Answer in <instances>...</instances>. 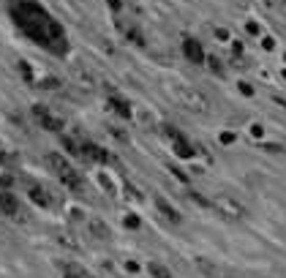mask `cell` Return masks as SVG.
<instances>
[{
  "label": "cell",
  "mask_w": 286,
  "mask_h": 278,
  "mask_svg": "<svg viewBox=\"0 0 286 278\" xmlns=\"http://www.w3.org/2000/svg\"><path fill=\"white\" fill-rule=\"evenodd\" d=\"M278 9H281V14L286 17V0H278Z\"/></svg>",
  "instance_id": "1f68e13d"
},
{
  "label": "cell",
  "mask_w": 286,
  "mask_h": 278,
  "mask_svg": "<svg viewBox=\"0 0 286 278\" xmlns=\"http://www.w3.org/2000/svg\"><path fill=\"white\" fill-rule=\"evenodd\" d=\"M283 153H286V150H283Z\"/></svg>",
  "instance_id": "836d02e7"
},
{
  "label": "cell",
  "mask_w": 286,
  "mask_h": 278,
  "mask_svg": "<svg viewBox=\"0 0 286 278\" xmlns=\"http://www.w3.org/2000/svg\"><path fill=\"white\" fill-rule=\"evenodd\" d=\"M196 265H199L207 275H213V278H221V275H224V270H221L218 265H210L207 259H196Z\"/></svg>",
  "instance_id": "7c38bea8"
},
{
  "label": "cell",
  "mask_w": 286,
  "mask_h": 278,
  "mask_svg": "<svg viewBox=\"0 0 286 278\" xmlns=\"http://www.w3.org/2000/svg\"><path fill=\"white\" fill-rule=\"evenodd\" d=\"M265 150H267V153H281V145H265Z\"/></svg>",
  "instance_id": "f546056e"
},
{
  "label": "cell",
  "mask_w": 286,
  "mask_h": 278,
  "mask_svg": "<svg viewBox=\"0 0 286 278\" xmlns=\"http://www.w3.org/2000/svg\"><path fill=\"white\" fill-rule=\"evenodd\" d=\"M63 147H66L71 156H79V158H82V145H76L71 137H63Z\"/></svg>",
  "instance_id": "e0dca14e"
},
{
  "label": "cell",
  "mask_w": 286,
  "mask_h": 278,
  "mask_svg": "<svg viewBox=\"0 0 286 278\" xmlns=\"http://www.w3.org/2000/svg\"><path fill=\"white\" fill-rule=\"evenodd\" d=\"M191 202L202 205V208H213V202H210V199H204V196H202V194H196V191H194V194H191Z\"/></svg>",
  "instance_id": "ffe728a7"
},
{
  "label": "cell",
  "mask_w": 286,
  "mask_h": 278,
  "mask_svg": "<svg viewBox=\"0 0 286 278\" xmlns=\"http://www.w3.org/2000/svg\"><path fill=\"white\" fill-rule=\"evenodd\" d=\"M123 224L128 226V229H137V226H139V218H137V216H131V213H128V216L123 218Z\"/></svg>",
  "instance_id": "7402d4cb"
},
{
  "label": "cell",
  "mask_w": 286,
  "mask_h": 278,
  "mask_svg": "<svg viewBox=\"0 0 286 278\" xmlns=\"http://www.w3.org/2000/svg\"><path fill=\"white\" fill-rule=\"evenodd\" d=\"M174 96H177V101L186 109H191V112L196 115H204L210 109V101L202 96L199 90H191V87H183V85H174Z\"/></svg>",
  "instance_id": "6da1fadb"
},
{
  "label": "cell",
  "mask_w": 286,
  "mask_h": 278,
  "mask_svg": "<svg viewBox=\"0 0 286 278\" xmlns=\"http://www.w3.org/2000/svg\"><path fill=\"white\" fill-rule=\"evenodd\" d=\"M147 273L153 275V278H172L169 270H166L164 265H158V262H150V265H147Z\"/></svg>",
  "instance_id": "4fadbf2b"
},
{
  "label": "cell",
  "mask_w": 286,
  "mask_h": 278,
  "mask_svg": "<svg viewBox=\"0 0 286 278\" xmlns=\"http://www.w3.org/2000/svg\"><path fill=\"white\" fill-rule=\"evenodd\" d=\"M60 183L63 186H68V188H74V191H79V188H82V178H79V172L74 169V166H66V169H63L60 174Z\"/></svg>",
  "instance_id": "8992f818"
},
{
  "label": "cell",
  "mask_w": 286,
  "mask_h": 278,
  "mask_svg": "<svg viewBox=\"0 0 286 278\" xmlns=\"http://www.w3.org/2000/svg\"><path fill=\"white\" fill-rule=\"evenodd\" d=\"M240 93H243V96H253V87L248 82H240Z\"/></svg>",
  "instance_id": "484cf974"
},
{
  "label": "cell",
  "mask_w": 286,
  "mask_h": 278,
  "mask_svg": "<svg viewBox=\"0 0 286 278\" xmlns=\"http://www.w3.org/2000/svg\"><path fill=\"white\" fill-rule=\"evenodd\" d=\"M60 243L71 245V248H79V243H76V240H71V235H63V237H60Z\"/></svg>",
  "instance_id": "4316f807"
},
{
  "label": "cell",
  "mask_w": 286,
  "mask_h": 278,
  "mask_svg": "<svg viewBox=\"0 0 286 278\" xmlns=\"http://www.w3.org/2000/svg\"><path fill=\"white\" fill-rule=\"evenodd\" d=\"M172 142H174V153H177L180 158H191V156H194V147H191V145H188V142L183 139V137L172 139Z\"/></svg>",
  "instance_id": "30bf717a"
},
{
  "label": "cell",
  "mask_w": 286,
  "mask_h": 278,
  "mask_svg": "<svg viewBox=\"0 0 286 278\" xmlns=\"http://www.w3.org/2000/svg\"><path fill=\"white\" fill-rule=\"evenodd\" d=\"M76 79L82 82V87H87V90H95V82H93L90 71H82V68H76Z\"/></svg>",
  "instance_id": "2e32d148"
},
{
  "label": "cell",
  "mask_w": 286,
  "mask_h": 278,
  "mask_svg": "<svg viewBox=\"0 0 286 278\" xmlns=\"http://www.w3.org/2000/svg\"><path fill=\"white\" fill-rule=\"evenodd\" d=\"M213 208H216L224 218H243L245 216V208L237 199H232L229 194H218L216 199H213Z\"/></svg>",
  "instance_id": "7a4b0ae2"
},
{
  "label": "cell",
  "mask_w": 286,
  "mask_h": 278,
  "mask_svg": "<svg viewBox=\"0 0 286 278\" xmlns=\"http://www.w3.org/2000/svg\"><path fill=\"white\" fill-rule=\"evenodd\" d=\"M262 46H265L267 52H273L275 49V38L273 36H265V38H262Z\"/></svg>",
  "instance_id": "603a6c76"
},
{
  "label": "cell",
  "mask_w": 286,
  "mask_h": 278,
  "mask_svg": "<svg viewBox=\"0 0 286 278\" xmlns=\"http://www.w3.org/2000/svg\"><path fill=\"white\" fill-rule=\"evenodd\" d=\"M245 30H248L251 36H259V25H256V22H248V25H245Z\"/></svg>",
  "instance_id": "83f0119b"
},
{
  "label": "cell",
  "mask_w": 286,
  "mask_h": 278,
  "mask_svg": "<svg viewBox=\"0 0 286 278\" xmlns=\"http://www.w3.org/2000/svg\"><path fill=\"white\" fill-rule=\"evenodd\" d=\"M204 60H207V58H204ZM207 66H210V71H213V74L224 77V66H221V60H218V58H210V60H207Z\"/></svg>",
  "instance_id": "d6986e66"
},
{
  "label": "cell",
  "mask_w": 286,
  "mask_h": 278,
  "mask_svg": "<svg viewBox=\"0 0 286 278\" xmlns=\"http://www.w3.org/2000/svg\"><path fill=\"white\" fill-rule=\"evenodd\" d=\"M183 52H186V58L194 63V66H202L204 63V49L196 38H186V41H183Z\"/></svg>",
  "instance_id": "5b68a950"
},
{
  "label": "cell",
  "mask_w": 286,
  "mask_h": 278,
  "mask_svg": "<svg viewBox=\"0 0 286 278\" xmlns=\"http://www.w3.org/2000/svg\"><path fill=\"white\" fill-rule=\"evenodd\" d=\"M33 115L38 117V123H41V129H46V131H63V117H58V115H52L46 107H41V104H36L33 107Z\"/></svg>",
  "instance_id": "3957f363"
},
{
  "label": "cell",
  "mask_w": 286,
  "mask_h": 278,
  "mask_svg": "<svg viewBox=\"0 0 286 278\" xmlns=\"http://www.w3.org/2000/svg\"><path fill=\"white\" fill-rule=\"evenodd\" d=\"M41 87L44 90H55V87H60V82L55 77H46V79H41Z\"/></svg>",
  "instance_id": "44dd1931"
},
{
  "label": "cell",
  "mask_w": 286,
  "mask_h": 278,
  "mask_svg": "<svg viewBox=\"0 0 286 278\" xmlns=\"http://www.w3.org/2000/svg\"><path fill=\"white\" fill-rule=\"evenodd\" d=\"M125 36H128L131 41L137 44V46H145V36H142V33H139L137 28H125Z\"/></svg>",
  "instance_id": "ac0fdd59"
},
{
  "label": "cell",
  "mask_w": 286,
  "mask_h": 278,
  "mask_svg": "<svg viewBox=\"0 0 286 278\" xmlns=\"http://www.w3.org/2000/svg\"><path fill=\"white\" fill-rule=\"evenodd\" d=\"M283 60H286V55H283Z\"/></svg>",
  "instance_id": "d6a6232c"
},
{
  "label": "cell",
  "mask_w": 286,
  "mask_h": 278,
  "mask_svg": "<svg viewBox=\"0 0 286 278\" xmlns=\"http://www.w3.org/2000/svg\"><path fill=\"white\" fill-rule=\"evenodd\" d=\"M155 208H158V210H161V213H164V216H166V218H169V221H172V224H180V213H177V210H174V208H172V205H169V202H166V199H161V196H158V199H155Z\"/></svg>",
  "instance_id": "ba28073f"
},
{
  "label": "cell",
  "mask_w": 286,
  "mask_h": 278,
  "mask_svg": "<svg viewBox=\"0 0 286 278\" xmlns=\"http://www.w3.org/2000/svg\"><path fill=\"white\" fill-rule=\"evenodd\" d=\"M221 142H224V145H229V142H235V134H232V131L221 134Z\"/></svg>",
  "instance_id": "f1b7e54d"
},
{
  "label": "cell",
  "mask_w": 286,
  "mask_h": 278,
  "mask_svg": "<svg viewBox=\"0 0 286 278\" xmlns=\"http://www.w3.org/2000/svg\"><path fill=\"white\" fill-rule=\"evenodd\" d=\"M63 278H85V270L74 265V262H66L63 265Z\"/></svg>",
  "instance_id": "8fae6325"
},
{
  "label": "cell",
  "mask_w": 286,
  "mask_h": 278,
  "mask_svg": "<svg viewBox=\"0 0 286 278\" xmlns=\"http://www.w3.org/2000/svg\"><path fill=\"white\" fill-rule=\"evenodd\" d=\"M19 71H22V77H25V79H28V82H30V79H33V74H30V66H28V63H25V60H22V63H19Z\"/></svg>",
  "instance_id": "cb8c5ba5"
},
{
  "label": "cell",
  "mask_w": 286,
  "mask_h": 278,
  "mask_svg": "<svg viewBox=\"0 0 286 278\" xmlns=\"http://www.w3.org/2000/svg\"><path fill=\"white\" fill-rule=\"evenodd\" d=\"M109 107H112L120 117H131V107L125 104V101H120V98H112V101H109Z\"/></svg>",
  "instance_id": "5bb4252c"
},
{
  "label": "cell",
  "mask_w": 286,
  "mask_h": 278,
  "mask_svg": "<svg viewBox=\"0 0 286 278\" xmlns=\"http://www.w3.org/2000/svg\"><path fill=\"white\" fill-rule=\"evenodd\" d=\"M82 158H87V161H107V153L98 145H82Z\"/></svg>",
  "instance_id": "9c48e42d"
},
{
  "label": "cell",
  "mask_w": 286,
  "mask_h": 278,
  "mask_svg": "<svg viewBox=\"0 0 286 278\" xmlns=\"http://www.w3.org/2000/svg\"><path fill=\"white\" fill-rule=\"evenodd\" d=\"M30 199L36 205H41V208H49V196H46V191H41V188H30Z\"/></svg>",
  "instance_id": "9a60e30c"
},
{
  "label": "cell",
  "mask_w": 286,
  "mask_h": 278,
  "mask_svg": "<svg viewBox=\"0 0 286 278\" xmlns=\"http://www.w3.org/2000/svg\"><path fill=\"white\" fill-rule=\"evenodd\" d=\"M262 131H265V129H262L259 123H256V125H251V134H253V137H262Z\"/></svg>",
  "instance_id": "4dcf8cb0"
},
{
  "label": "cell",
  "mask_w": 286,
  "mask_h": 278,
  "mask_svg": "<svg viewBox=\"0 0 286 278\" xmlns=\"http://www.w3.org/2000/svg\"><path fill=\"white\" fill-rule=\"evenodd\" d=\"M0 213L3 216H9V218H17V221H25V213L19 210V202H17V196L14 194H0Z\"/></svg>",
  "instance_id": "277c9868"
},
{
  "label": "cell",
  "mask_w": 286,
  "mask_h": 278,
  "mask_svg": "<svg viewBox=\"0 0 286 278\" xmlns=\"http://www.w3.org/2000/svg\"><path fill=\"white\" fill-rule=\"evenodd\" d=\"M87 229H90V235L98 237V240L112 237V232H109V226H107V221H101V218H90V221H87Z\"/></svg>",
  "instance_id": "52a82bcc"
},
{
  "label": "cell",
  "mask_w": 286,
  "mask_h": 278,
  "mask_svg": "<svg viewBox=\"0 0 286 278\" xmlns=\"http://www.w3.org/2000/svg\"><path fill=\"white\" fill-rule=\"evenodd\" d=\"M216 38H218V41H229V30L226 28H216Z\"/></svg>",
  "instance_id": "d4e9b609"
}]
</instances>
